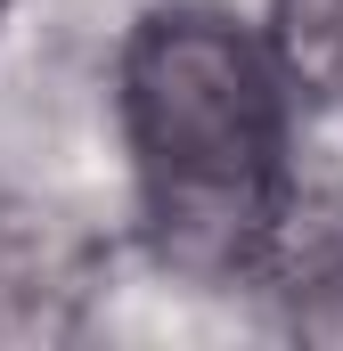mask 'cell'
<instances>
[{"mask_svg":"<svg viewBox=\"0 0 343 351\" xmlns=\"http://www.w3.org/2000/svg\"><path fill=\"white\" fill-rule=\"evenodd\" d=\"M139 213L172 269L254 278L286 204V106L270 58L213 8H156L123 49Z\"/></svg>","mask_w":343,"mask_h":351,"instance_id":"1","label":"cell"},{"mask_svg":"<svg viewBox=\"0 0 343 351\" xmlns=\"http://www.w3.org/2000/svg\"><path fill=\"white\" fill-rule=\"evenodd\" d=\"M74 294H82V245L58 229V213L0 196V335H58Z\"/></svg>","mask_w":343,"mask_h":351,"instance_id":"2","label":"cell"},{"mask_svg":"<svg viewBox=\"0 0 343 351\" xmlns=\"http://www.w3.org/2000/svg\"><path fill=\"white\" fill-rule=\"evenodd\" d=\"M254 278L294 311H335L343 302V188H286V204L254 254Z\"/></svg>","mask_w":343,"mask_h":351,"instance_id":"3","label":"cell"},{"mask_svg":"<svg viewBox=\"0 0 343 351\" xmlns=\"http://www.w3.org/2000/svg\"><path fill=\"white\" fill-rule=\"evenodd\" d=\"M278 74L311 98H343V0H270Z\"/></svg>","mask_w":343,"mask_h":351,"instance_id":"4","label":"cell"}]
</instances>
